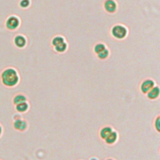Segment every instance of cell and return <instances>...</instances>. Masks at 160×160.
Here are the masks:
<instances>
[{
	"label": "cell",
	"mask_w": 160,
	"mask_h": 160,
	"mask_svg": "<svg viewBox=\"0 0 160 160\" xmlns=\"http://www.w3.org/2000/svg\"><path fill=\"white\" fill-rule=\"evenodd\" d=\"M2 82L8 86H13L18 82V76L17 72L14 69H7L4 70L1 76Z\"/></svg>",
	"instance_id": "cell-1"
},
{
	"label": "cell",
	"mask_w": 160,
	"mask_h": 160,
	"mask_svg": "<svg viewBox=\"0 0 160 160\" xmlns=\"http://www.w3.org/2000/svg\"><path fill=\"white\" fill-rule=\"evenodd\" d=\"M154 86V82L152 80L148 79L144 81L141 85V90L144 93L150 91Z\"/></svg>",
	"instance_id": "cell-4"
},
{
	"label": "cell",
	"mask_w": 160,
	"mask_h": 160,
	"mask_svg": "<svg viewBox=\"0 0 160 160\" xmlns=\"http://www.w3.org/2000/svg\"><path fill=\"white\" fill-rule=\"evenodd\" d=\"M29 4V0H22L20 2V5L22 8H26Z\"/></svg>",
	"instance_id": "cell-17"
},
{
	"label": "cell",
	"mask_w": 160,
	"mask_h": 160,
	"mask_svg": "<svg viewBox=\"0 0 160 160\" xmlns=\"http://www.w3.org/2000/svg\"><path fill=\"white\" fill-rule=\"evenodd\" d=\"M108 53H109V52H108V49H104L103 51H102L101 52H99L98 54V57L99 58H101V59H105V58H106L108 57Z\"/></svg>",
	"instance_id": "cell-16"
},
{
	"label": "cell",
	"mask_w": 160,
	"mask_h": 160,
	"mask_svg": "<svg viewBox=\"0 0 160 160\" xmlns=\"http://www.w3.org/2000/svg\"><path fill=\"white\" fill-rule=\"evenodd\" d=\"M14 42L17 46L19 48H22L26 44V39L22 36H18L15 38Z\"/></svg>",
	"instance_id": "cell-7"
},
{
	"label": "cell",
	"mask_w": 160,
	"mask_h": 160,
	"mask_svg": "<svg viewBox=\"0 0 160 160\" xmlns=\"http://www.w3.org/2000/svg\"><path fill=\"white\" fill-rule=\"evenodd\" d=\"M127 34V30L125 27L121 25H116L112 29V34L118 39L124 38Z\"/></svg>",
	"instance_id": "cell-2"
},
{
	"label": "cell",
	"mask_w": 160,
	"mask_h": 160,
	"mask_svg": "<svg viewBox=\"0 0 160 160\" xmlns=\"http://www.w3.org/2000/svg\"><path fill=\"white\" fill-rule=\"evenodd\" d=\"M108 160H112V159H108Z\"/></svg>",
	"instance_id": "cell-19"
},
{
	"label": "cell",
	"mask_w": 160,
	"mask_h": 160,
	"mask_svg": "<svg viewBox=\"0 0 160 160\" xmlns=\"http://www.w3.org/2000/svg\"><path fill=\"white\" fill-rule=\"evenodd\" d=\"M1 133H2V127H1V125H0V136H1Z\"/></svg>",
	"instance_id": "cell-18"
},
{
	"label": "cell",
	"mask_w": 160,
	"mask_h": 160,
	"mask_svg": "<svg viewBox=\"0 0 160 160\" xmlns=\"http://www.w3.org/2000/svg\"><path fill=\"white\" fill-rule=\"evenodd\" d=\"M62 42H64V39L60 36H57L54 38L52 41V44L54 46H56Z\"/></svg>",
	"instance_id": "cell-13"
},
{
	"label": "cell",
	"mask_w": 160,
	"mask_h": 160,
	"mask_svg": "<svg viewBox=\"0 0 160 160\" xmlns=\"http://www.w3.org/2000/svg\"><path fill=\"white\" fill-rule=\"evenodd\" d=\"M116 139H117V134L115 132H112L108 136V138L106 139V141L108 143L112 144L116 140Z\"/></svg>",
	"instance_id": "cell-10"
},
{
	"label": "cell",
	"mask_w": 160,
	"mask_h": 160,
	"mask_svg": "<svg viewBox=\"0 0 160 160\" xmlns=\"http://www.w3.org/2000/svg\"><path fill=\"white\" fill-rule=\"evenodd\" d=\"M28 105L27 103L24 102L18 104L16 106V109L19 112H24L28 109Z\"/></svg>",
	"instance_id": "cell-11"
},
{
	"label": "cell",
	"mask_w": 160,
	"mask_h": 160,
	"mask_svg": "<svg viewBox=\"0 0 160 160\" xmlns=\"http://www.w3.org/2000/svg\"><path fill=\"white\" fill-rule=\"evenodd\" d=\"M26 101V98L22 95H18L14 98V103L18 104Z\"/></svg>",
	"instance_id": "cell-12"
},
{
	"label": "cell",
	"mask_w": 160,
	"mask_h": 160,
	"mask_svg": "<svg viewBox=\"0 0 160 160\" xmlns=\"http://www.w3.org/2000/svg\"><path fill=\"white\" fill-rule=\"evenodd\" d=\"M159 93V90L158 87L154 88L153 89H151L148 93V98L150 99H155L156 98Z\"/></svg>",
	"instance_id": "cell-8"
},
{
	"label": "cell",
	"mask_w": 160,
	"mask_h": 160,
	"mask_svg": "<svg viewBox=\"0 0 160 160\" xmlns=\"http://www.w3.org/2000/svg\"><path fill=\"white\" fill-rule=\"evenodd\" d=\"M106 10L109 12H113L116 11V4L113 0H107L104 3Z\"/></svg>",
	"instance_id": "cell-5"
},
{
	"label": "cell",
	"mask_w": 160,
	"mask_h": 160,
	"mask_svg": "<svg viewBox=\"0 0 160 160\" xmlns=\"http://www.w3.org/2000/svg\"><path fill=\"white\" fill-rule=\"evenodd\" d=\"M66 48H67V44L64 42L59 44V45H58V46H55L56 50L58 52H60L64 51L66 49Z\"/></svg>",
	"instance_id": "cell-14"
},
{
	"label": "cell",
	"mask_w": 160,
	"mask_h": 160,
	"mask_svg": "<svg viewBox=\"0 0 160 160\" xmlns=\"http://www.w3.org/2000/svg\"><path fill=\"white\" fill-rule=\"evenodd\" d=\"M14 126L16 129L23 131L26 128V122L22 120H17L14 124Z\"/></svg>",
	"instance_id": "cell-6"
},
{
	"label": "cell",
	"mask_w": 160,
	"mask_h": 160,
	"mask_svg": "<svg viewBox=\"0 0 160 160\" xmlns=\"http://www.w3.org/2000/svg\"><path fill=\"white\" fill-rule=\"evenodd\" d=\"M19 19L15 17V16H11L9 18V19L7 21L6 25L8 28L10 29H16L18 25H19Z\"/></svg>",
	"instance_id": "cell-3"
},
{
	"label": "cell",
	"mask_w": 160,
	"mask_h": 160,
	"mask_svg": "<svg viewBox=\"0 0 160 160\" xmlns=\"http://www.w3.org/2000/svg\"><path fill=\"white\" fill-rule=\"evenodd\" d=\"M104 49H106V48H105V46L103 44H98L94 47V51L97 54H98L99 52L103 51Z\"/></svg>",
	"instance_id": "cell-15"
},
{
	"label": "cell",
	"mask_w": 160,
	"mask_h": 160,
	"mask_svg": "<svg viewBox=\"0 0 160 160\" xmlns=\"http://www.w3.org/2000/svg\"><path fill=\"white\" fill-rule=\"evenodd\" d=\"M111 132V129L110 128H104L101 131V136L103 139H106Z\"/></svg>",
	"instance_id": "cell-9"
}]
</instances>
